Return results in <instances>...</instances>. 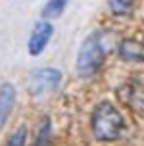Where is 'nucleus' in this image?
<instances>
[{
	"instance_id": "nucleus-6",
	"label": "nucleus",
	"mask_w": 144,
	"mask_h": 146,
	"mask_svg": "<svg viewBox=\"0 0 144 146\" xmlns=\"http://www.w3.org/2000/svg\"><path fill=\"white\" fill-rule=\"evenodd\" d=\"M15 106V88L12 83H2L0 85V129L6 125L10 113L14 111Z\"/></svg>"
},
{
	"instance_id": "nucleus-4",
	"label": "nucleus",
	"mask_w": 144,
	"mask_h": 146,
	"mask_svg": "<svg viewBox=\"0 0 144 146\" xmlns=\"http://www.w3.org/2000/svg\"><path fill=\"white\" fill-rule=\"evenodd\" d=\"M117 98L125 106L135 110L138 113H144V85L140 83H125L117 88Z\"/></svg>"
},
{
	"instance_id": "nucleus-10",
	"label": "nucleus",
	"mask_w": 144,
	"mask_h": 146,
	"mask_svg": "<svg viewBox=\"0 0 144 146\" xmlns=\"http://www.w3.org/2000/svg\"><path fill=\"white\" fill-rule=\"evenodd\" d=\"M109 10L111 14L115 15H127L133 12V6H135V0H108Z\"/></svg>"
},
{
	"instance_id": "nucleus-9",
	"label": "nucleus",
	"mask_w": 144,
	"mask_h": 146,
	"mask_svg": "<svg viewBox=\"0 0 144 146\" xmlns=\"http://www.w3.org/2000/svg\"><path fill=\"white\" fill-rule=\"evenodd\" d=\"M67 2L69 0H48V4L42 10V15L46 19H56V17H60L62 12L65 10V6H67Z\"/></svg>"
},
{
	"instance_id": "nucleus-5",
	"label": "nucleus",
	"mask_w": 144,
	"mask_h": 146,
	"mask_svg": "<svg viewBox=\"0 0 144 146\" xmlns=\"http://www.w3.org/2000/svg\"><path fill=\"white\" fill-rule=\"evenodd\" d=\"M52 35H54L52 23L38 21L35 25L33 33H31V38H29V54H31V56H38V54L46 48V44L50 42Z\"/></svg>"
},
{
	"instance_id": "nucleus-2",
	"label": "nucleus",
	"mask_w": 144,
	"mask_h": 146,
	"mask_svg": "<svg viewBox=\"0 0 144 146\" xmlns=\"http://www.w3.org/2000/svg\"><path fill=\"white\" fill-rule=\"evenodd\" d=\"M106 44H104V31L102 33H94L86 38L83 46L79 48V56H77V71L79 75H94L98 71L106 60Z\"/></svg>"
},
{
	"instance_id": "nucleus-7",
	"label": "nucleus",
	"mask_w": 144,
	"mask_h": 146,
	"mask_svg": "<svg viewBox=\"0 0 144 146\" xmlns=\"http://www.w3.org/2000/svg\"><path fill=\"white\" fill-rule=\"evenodd\" d=\"M119 56L129 62H144V46L135 38H125L119 46Z\"/></svg>"
},
{
	"instance_id": "nucleus-11",
	"label": "nucleus",
	"mask_w": 144,
	"mask_h": 146,
	"mask_svg": "<svg viewBox=\"0 0 144 146\" xmlns=\"http://www.w3.org/2000/svg\"><path fill=\"white\" fill-rule=\"evenodd\" d=\"M25 137H27V127H19V129L10 137V140H8L6 146H23Z\"/></svg>"
},
{
	"instance_id": "nucleus-3",
	"label": "nucleus",
	"mask_w": 144,
	"mask_h": 146,
	"mask_svg": "<svg viewBox=\"0 0 144 146\" xmlns=\"http://www.w3.org/2000/svg\"><path fill=\"white\" fill-rule=\"evenodd\" d=\"M62 81V73L54 67H40L36 71L31 73L29 77V92L35 96H40L48 92L52 88H56Z\"/></svg>"
},
{
	"instance_id": "nucleus-8",
	"label": "nucleus",
	"mask_w": 144,
	"mask_h": 146,
	"mask_svg": "<svg viewBox=\"0 0 144 146\" xmlns=\"http://www.w3.org/2000/svg\"><path fill=\"white\" fill-rule=\"evenodd\" d=\"M50 144H52V123L48 117H44L40 127H38V135H36L33 146H50Z\"/></svg>"
},
{
	"instance_id": "nucleus-1",
	"label": "nucleus",
	"mask_w": 144,
	"mask_h": 146,
	"mask_svg": "<svg viewBox=\"0 0 144 146\" xmlns=\"http://www.w3.org/2000/svg\"><path fill=\"white\" fill-rule=\"evenodd\" d=\"M90 125H92L94 139L102 142L119 140L125 133V119L121 111L109 102H102L94 108Z\"/></svg>"
}]
</instances>
